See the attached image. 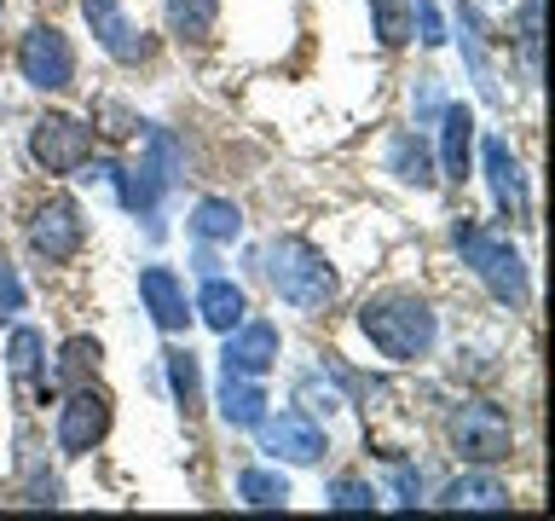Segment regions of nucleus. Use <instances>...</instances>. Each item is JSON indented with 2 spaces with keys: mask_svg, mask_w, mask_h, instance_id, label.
I'll list each match as a JSON object with an SVG mask.
<instances>
[{
  "mask_svg": "<svg viewBox=\"0 0 555 521\" xmlns=\"http://www.w3.org/2000/svg\"><path fill=\"white\" fill-rule=\"evenodd\" d=\"M359 330L371 336V347L382 359H423L434 336H440V325H434V307L416 302V295H376V302H364L359 313Z\"/></svg>",
  "mask_w": 555,
  "mask_h": 521,
  "instance_id": "1",
  "label": "nucleus"
},
{
  "mask_svg": "<svg viewBox=\"0 0 555 521\" xmlns=\"http://www.w3.org/2000/svg\"><path fill=\"white\" fill-rule=\"evenodd\" d=\"M267 278H272V290L284 295L289 307L319 313V307L336 302V267H330L307 238H278L267 250Z\"/></svg>",
  "mask_w": 555,
  "mask_h": 521,
  "instance_id": "2",
  "label": "nucleus"
},
{
  "mask_svg": "<svg viewBox=\"0 0 555 521\" xmlns=\"http://www.w3.org/2000/svg\"><path fill=\"white\" fill-rule=\"evenodd\" d=\"M451 238H457L463 260L475 267V278L498 295L503 307H527V260L509 250V238L486 232V226H475V220H457Z\"/></svg>",
  "mask_w": 555,
  "mask_h": 521,
  "instance_id": "3",
  "label": "nucleus"
},
{
  "mask_svg": "<svg viewBox=\"0 0 555 521\" xmlns=\"http://www.w3.org/2000/svg\"><path fill=\"white\" fill-rule=\"evenodd\" d=\"M451 452H457L463 463H475V469L509 463V452H515L509 411L492 406V399H468V406H457V417H451Z\"/></svg>",
  "mask_w": 555,
  "mask_h": 521,
  "instance_id": "4",
  "label": "nucleus"
},
{
  "mask_svg": "<svg viewBox=\"0 0 555 521\" xmlns=\"http://www.w3.org/2000/svg\"><path fill=\"white\" fill-rule=\"evenodd\" d=\"M29 156L47 174H76V168L93 163V128H81V122L64 116V111H47L29 128Z\"/></svg>",
  "mask_w": 555,
  "mask_h": 521,
  "instance_id": "5",
  "label": "nucleus"
},
{
  "mask_svg": "<svg viewBox=\"0 0 555 521\" xmlns=\"http://www.w3.org/2000/svg\"><path fill=\"white\" fill-rule=\"evenodd\" d=\"M17 69H24L29 87L41 93H64L76 81V52H69V35L52 24H35L24 41H17Z\"/></svg>",
  "mask_w": 555,
  "mask_h": 521,
  "instance_id": "6",
  "label": "nucleus"
},
{
  "mask_svg": "<svg viewBox=\"0 0 555 521\" xmlns=\"http://www.w3.org/2000/svg\"><path fill=\"white\" fill-rule=\"evenodd\" d=\"M104 434H111V394L93 389V382H81V389L64 394L59 406V452L64 458H81V452H93Z\"/></svg>",
  "mask_w": 555,
  "mask_h": 521,
  "instance_id": "7",
  "label": "nucleus"
},
{
  "mask_svg": "<svg viewBox=\"0 0 555 521\" xmlns=\"http://www.w3.org/2000/svg\"><path fill=\"white\" fill-rule=\"evenodd\" d=\"M255 434H260V452H272V458H284V463H319L324 452H330L324 429L312 423L307 411H278V417H260Z\"/></svg>",
  "mask_w": 555,
  "mask_h": 521,
  "instance_id": "8",
  "label": "nucleus"
},
{
  "mask_svg": "<svg viewBox=\"0 0 555 521\" xmlns=\"http://www.w3.org/2000/svg\"><path fill=\"white\" fill-rule=\"evenodd\" d=\"M81 238H87V220H81L76 198H47L41 208H35L29 250L41 255V260H69V255L81 250Z\"/></svg>",
  "mask_w": 555,
  "mask_h": 521,
  "instance_id": "9",
  "label": "nucleus"
},
{
  "mask_svg": "<svg viewBox=\"0 0 555 521\" xmlns=\"http://www.w3.org/2000/svg\"><path fill=\"white\" fill-rule=\"evenodd\" d=\"M81 17L93 24L99 47L111 52L116 64H145V59H151L145 29H139L133 17H128V7H121V0H81Z\"/></svg>",
  "mask_w": 555,
  "mask_h": 521,
  "instance_id": "10",
  "label": "nucleus"
},
{
  "mask_svg": "<svg viewBox=\"0 0 555 521\" xmlns=\"http://www.w3.org/2000/svg\"><path fill=\"white\" fill-rule=\"evenodd\" d=\"M220 365H225V371H243V377H267L272 365H278V325L243 319L237 330H225Z\"/></svg>",
  "mask_w": 555,
  "mask_h": 521,
  "instance_id": "11",
  "label": "nucleus"
},
{
  "mask_svg": "<svg viewBox=\"0 0 555 521\" xmlns=\"http://www.w3.org/2000/svg\"><path fill=\"white\" fill-rule=\"evenodd\" d=\"M480 156H486V180H492V198H498V208H503L509 220H527V180H520L515 151L503 145V139H486Z\"/></svg>",
  "mask_w": 555,
  "mask_h": 521,
  "instance_id": "12",
  "label": "nucleus"
},
{
  "mask_svg": "<svg viewBox=\"0 0 555 521\" xmlns=\"http://www.w3.org/2000/svg\"><path fill=\"white\" fill-rule=\"evenodd\" d=\"M139 295H145L156 330H185V319H191L185 284H180V278H173L168 267H145V272H139Z\"/></svg>",
  "mask_w": 555,
  "mask_h": 521,
  "instance_id": "13",
  "label": "nucleus"
},
{
  "mask_svg": "<svg viewBox=\"0 0 555 521\" xmlns=\"http://www.w3.org/2000/svg\"><path fill=\"white\" fill-rule=\"evenodd\" d=\"M468 151H475V116L463 104H446L440 111V168L446 180H468Z\"/></svg>",
  "mask_w": 555,
  "mask_h": 521,
  "instance_id": "14",
  "label": "nucleus"
},
{
  "mask_svg": "<svg viewBox=\"0 0 555 521\" xmlns=\"http://www.w3.org/2000/svg\"><path fill=\"white\" fill-rule=\"evenodd\" d=\"M197 319L225 336V330H237L243 319H249V295H243L232 278H208V284L197 290Z\"/></svg>",
  "mask_w": 555,
  "mask_h": 521,
  "instance_id": "15",
  "label": "nucleus"
},
{
  "mask_svg": "<svg viewBox=\"0 0 555 521\" xmlns=\"http://www.w3.org/2000/svg\"><path fill=\"white\" fill-rule=\"evenodd\" d=\"M220 417L232 429H255L260 417H267V389H260L255 377H243V371H225L220 377Z\"/></svg>",
  "mask_w": 555,
  "mask_h": 521,
  "instance_id": "16",
  "label": "nucleus"
},
{
  "mask_svg": "<svg viewBox=\"0 0 555 521\" xmlns=\"http://www.w3.org/2000/svg\"><path fill=\"white\" fill-rule=\"evenodd\" d=\"M99 359H104V347L93 342V336H69L64 347H59V365L47 371V389H81V382H93L99 377Z\"/></svg>",
  "mask_w": 555,
  "mask_h": 521,
  "instance_id": "17",
  "label": "nucleus"
},
{
  "mask_svg": "<svg viewBox=\"0 0 555 521\" xmlns=\"http://www.w3.org/2000/svg\"><path fill=\"white\" fill-rule=\"evenodd\" d=\"M7 371L24 394H47V377H41V330L17 325L12 342H7Z\"/></svg>",
  "mask_w": 555,
  "mask_h": 521,
  "instance_id": "18",
  "label": "nucleus"
},
{
  "mask_svg": "<svg viewBox=\"0 0 555 521\" xmlns=\"http://www.w3.org/2000/svg\"><path fill=\"white\" fill-rule=\"evenodd\" d=\"M446 510H509V486L492 481V475H457L440 493Z\"/></svg>",
  "mask_w": 555,
  "mask_h": 521,
  "instance_id": "19",
  "label": "nucleus"
},
{
  "mask_svg": "<svg viewBox=\"0 0 555 521\" xmlns=\"http://www.w3.org/2000/svg\"><path fill=\"white\" fill-rule=\"evenodd\" d=\"M191 232H197L203 243H232L243 232V208L225 203V198H203L197 215H191Z\"/></svg>",
  "mask_w": 555,
  "mask_h": 521,
  "instance_id": "20",
  "label": "nucleus"
},
{
  "mask_svg": "<svg viewBox=\"0 0 555 521\" xmlns=\"http://www.w3.org/2000/svg\"><path fill=\"white\" fill-rule=\"evenodd\" d=\"M237 498L249 504V510H284V504H289V481L278 475V469H243V475H237Z\"/></svg>",
  "mask_w": 555,
  "mask_h": 521,
  "instance_id": "21",
  "label": "nucleus"
},
{
  "mask_svg": "<svg viewBox=\"0 0 555 521\" xmlns=\"http://www.w3.org/2000/svg\"><path fill=\"white\" fill-rule=\"evenodd\" d=\"M388 163H393L399 180L416 186V191H428L434 180H440V174H434V163H428V145H423V139H411V134H399V139H393Z\"/></svg>",
  "mask_w": 555,
  "mask_h": 521,
  "instance_id": "22",
  "label": "nucleus"
},
{
  "mask_svg": "<svg viewBox=\"0 0 555 521\" xmlns=\"http://www.w3.org/2000/svg\"><path fill=\"white\" fill-rule=\"evenodd\" d=\"M220 17V0H168V29L180 41H203Z\"/></svg>",
  "mask_w": 555,
  "mask_h": 521,
  "instance_id": "23",
  "label": "nucleus"
},
{
  "mask_svg": "<svg viewBox=\"0 0 555 521\" xmlns=\"http://www.w3.org/2000/svg\"><path fill=\"white\" fill-rule=\"evenodd\" d=\"M411 7H416V0H371V17H376V41L388 47V52L411 41V29H416Z\"/></svg>",
  "mask_w": 555,
  "mask_h": 521,
  "instance_id": "24",
  "label": "nucleus"
},
{
  "mask_svg": "<svg viewBox=\"0 0 555 521\" xmlns=\"http://www.w3.org/2000/svg\"><path fill=\"white\" fill-rule=\"evenodd\" d=\"M544 0H520V17H515V47H520V59H527V76L538 81L544 76V59H538V47H544Z\"/></svg>",
  "mask_w": 555,
  "mask_h": 521,
  "instance_id": "25",
  "label": "nucleus"
},
{
  "mask_svg": "<svg viewBox=\"0 0 555 521\" xmlns=\"http://www.w3.org/2000/svg\"><path fill=\"white\" fill-rule=\"evenodd\" d=\"M168 359V389H173V399H180L185 411H197L203 406V382H197V359H191V347H173V354H163Z\"/></svg>",
  "mask_w": 555,
  "mask_h": 521,
  "instance_id": "26",
  "label": "nucleus"
},
{
  "mask_svg": "<svg viewBox=\"0 0 555 521\" xmlns=\"http://www.w3.org/2000/svg\"><path fill=\"white\" fill-rule=\"evenodd\" d=\"M330 504H336V510H376V486L359 481V475H341L330 486Z\"/></svg>",
  "mask_w": 555,
  "mask_h": 521,
  "instance_id": "27",
  "label": "nucleus"
},
{
  "mask_svg": "<svg viewBox=\"0 0 555 521\" xmlns=\"http://www.w3.org/2000/svg\"><path fill=\"white\" fill-rule=\"evenodd\" d=\"M17 313H24V278H17V267L0 255V325L17 319Z\"/></svg>",
  "mask_w": 555,
  "mask_h": 521,
  "instance_id": "28",
  "label": "nucleus"
},
{
  "mask_svg": "<svg viewBox=\"0 0 555 521\" xmlns=\"http://www.w3.org/2000/svg\"><path fill=\"white\" fill-rule=\"evenodd\" d=\"M411 17L423 24V47H440L446 41V24H440V12H434V0H416Z\"/></svg>",
  "mask_w": 555,
  "mask_h": 521,
  "instance_id": "29",
  "label": "nucleus"
},
{
  "mask_svg": "<svg viewBox=\"0 0 555 521\" xmlns=\"http://www.w3.org/2000/svg\"><path fill=\"white\" fill-rule=\"evenodd\" d=\"M0 7H7V0H0Z\"/></svg>",
  "mask_w": 555,
  "mask_h": 521,
  "instance_id": "30",
  "label": "nucleus"
}]
</instances>
